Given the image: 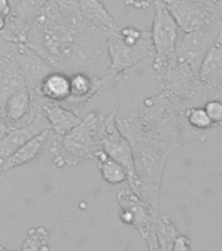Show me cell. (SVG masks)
I'll return each instance as SVG.
<instances>
[{
	"label": "cell",
	"mask_w": 222,
	"mask_h": 251,
	"mask_svg": "<svg viewBox=\"0 0 222 251\" xmlns=\"http://www.w3.org/2000/svg\"><path fill=\"white\" fill-rule=\"evenodd\" d=\"M117 123L132 147L137 178L129 188L158 211L169 156L191 141H207V135L194 128L183 111L162 93L145 98L128 117H117Z\"/></svg>",
	"instance_id": "obj_1"
},
{
	"label": "cell",
	"mask_w": 222,
	"mask_h": 251,
	"mask_svg": "<svg viewBox=\"0 0 222 251\" xmlns=\"http://www.w3.org/2000/svg\"><path fill=\"white\" fill-rule=\"evenodd\" d=\"M102 117L97 113L86 114L81 123L63 136H55L50 152L54 156V164L58 168L76 166L84 161L96 160L99 147L98 128Z\"/></svg>",
	"instance_id": "obj_2"
},
{
	"label": "cell",
	"mask_w": 222,
	"mask_h": 251,
	"mask_svg": "<svg viewBox=\"0 0 222 251\" xmlns=\"http://www.w3.org/2000/svg\"><path fill=\"white\" fill-rule=\"evenodd\" d=\"M156 76L161 93L183 113L192 106H200V101H208V89L200 81L199 72L186 63L175 59Z\"/></svg>",
	"instance_id": "obj_3"
},
{
	"label": "cell",
	"mask_w": 222,
	"mask_h": 251,
	"mask_svg": "<svg viewBox=\"0 0 222 251\" xmlns=\"http://www.w3.org/2000/svg\"><path fill=\"white\" fill-rule=\"evenodd\" d=\"M150 33L154 46L153 70L157 74L176 59V46L182 33L162 0H154V17Z\"/></svg>",
	"instance_id": "obj_4"
},
{
	"label": "cell",
	"mask_w": 222,
	"mask_h": 251,
	"mask_svg": "<svg viewBox=\"0 0 222 251\" xmlns=\"http://www.w3.org/2000/svg\"><path fill=\"white\" fill-rule=\"evenodd\" d=\"M107 50L110 56V67L107 74L119 82L124 77L125 72L137 66L141 60L154 55L152 33L144 31V35L136 43H127L123 41L119 31L110 34L107 41Z\"/></svg>",
	"instance_id": "obj_5"
},
{
	"label": "cell",
	"mask_w": 222,
	"mask_h": 251,
	"mask_svg": "<svg viewBox=\"0 0 222 251\" xmlns=\"http://www.w3.org/2000/svg\"><path fill=\"white\" fill-rule=\"evenodd\" d=\"M118 109H114L107 117L102 118L98 128V141L102 151H105L111 158L118 161L128 173L129 187L136 182V170L131 143L123 135L117 123Z\"/></svg>",
	"instance_id": "obj_6"
},
{
	"label": "cell",
	"mask_w": 222,
	"mask_h": 251,
	"mask_svg": "<svg viewBox=\"0 0 222 251\" xmlns=\"http://www.w3.org/2000/svg\"><path fill=\"white\" fill-rule=\"evenodd\" d=\"M222 31V23L220 17L190 33H180L176 46V60L186 63L199 72L205 55L219 38Z\"/></svg>",
	"instance_id": "obj_7"
},
{
	"label": "cell",
	"mask_w": 222,
	"mask_h": 251,
	"mask_svg": "<svg viewBox=\"0 0 222 251\" xmlns=\"http://www.w3.org/2000/svg\"><path fill=\"white\" fill-rule=\"evenodd\" d=\"M117 200L121 205L119 219L122 223L136 229L141 238L147 241L153 233L158 211L150 207L131 188L121 190L117 194Z\"/></svg>",
	"instance_id": "obj_8"
},
{
	"label": "cell",
	"mask_w": 222,
	"mask_h": 251,
	"mask_svg": "<svg viewBox=\"0 0 222 251\" xmlns=\"http://www.w3.org/2000/svg\"><path fill=\"white\" fill-rule=\"evenodd\" d=\"M180 31L190 33L215 21L219 15L192 0H162Z\"/></svg>",
	"instance_id": "obj_9"
},
{
	"label": "cell",
	"mask_w": 222,
	"mask_h": 251,
	"mask_svg": "<svg viewBox=\"0 0 222 251\" xmlns=\"http://www.w3.org/2000/svg\"><path fill=\"white\" fill-rule=\"evenodd\" d=\"M15 56L23 70L24 76L26 78V85L31 94V102L42 100L43 97L39 94V88H41L43 78L46 77L51 71H54V68L41 55L37 54L25 43H17Z\"/></svg>",
	"instance_id": "obj_10"
},
{
	"label": "cell",
	"mask_w": 222,
	"mask_h": 251,
	"mask_svg": "<svg viewBox=\"0 0 222 251\" xmlns=\"http://www.w3.org/2000/svg\"><path fill=\"white\" fill-rule=\"evenodd\" d=\"M49 128H51L50 123L43 113L38 114L33 121L26 125L21 127H13L3 139H0V157L3 160H7L8 157L21 148L25 143Z\"/></svg>",
	"instance_id": "obj_11"
},
{
	"label": "cell",
	"mask_w": 222,
	"mask_h": 251,
	"mask_svg": "<svg viewBox=\"0 0 222 251\" xmlns=\"http://www.w3.org/2000/svg\"><path fill=\"white\" fill-rule=\"evenodd\" d=\"M25 86H27L26 78L16 59L15 51H11L0 66V114L3 113L8 98Z\"/></svg>",
	"instance_id": "obj_12"
},
{
	"label": "cell",
	"mask_w": 222,
	"mask_h": 251,
	"mask_svg": "<svg viewBox=\"0 0 222 251\" xmlns=\"http://www.w3.org/2000/svg\"><path fill=\"white\" fill-rule=\"evenodd\" d=\"M200 81L208 90H222V31L208 51L199 70Z\"/></svg>",
	"instance_id": "obj_13"
},
{
	"label": "cell",
	"mask_w": 222,
	"mask_h": 251,
	"mask_svg": "<svg viewBox=\"0 0 222 251\" xmlns=\"http://www.w3.org/2000/svg\"><path fill=\"white\" fill-rule=\"evenodd\" d=\"M51 132H52L51 128H49L39 133V135H37V136H34L33 139H30L27 143H25L21 148H19L13 154L8 157L7 160L3 161L1 173L38 160L39 157L42 156L45 148H46Z\"/></svg>",
	"instance_id": "obj_14"
},
{
	"label": "cell",
	"mask_w": 222,
	"mask_h": 251,
	"mask_svg": "<svg viewBox=\"0 0 222 251\" xmlns=\"http://www.w3.org/2000/svg\"><path fill=\"white\" fill-rule=\"evenodd\" d=\"M45 117L50 123L51 131L54 132L55 136H63L71 129H74L76 126L81 123L82 118H80L77 114L67 109L62 103L46 100L43 103L42 109Z\"/></svg>",
	"instance_id": "obj_15"
},
{
	"label": "cell",
	"mask_w": 222,
	"mask_h": 251,
	"mask_svg": "<svg viewBox=\"0 0 222 251\" xmlns=\"http://www.w3.org/2000/svg\"><path fill=\"white\" fill-rule=\"evenodd\" d=\"M78 1H80L82 17L92 26L110 33V34L121 30L114 17L110 15V12L107 11V8L101 0H78Z\"/></svg>",
	"instance_id": "obj_16"
},
{
	"label": "cell",
	"mask_w": 222,
	"mask_h": 251,
	"mask_svg": "<svg viewBox=\"0 0 222 251\" xmlns=\"http://www.w3.org/2000/svg\"><path fill=\"white\" fill-rule=\"evenodd\" d=\"M39 94L45 100L62 103L71 96V76L63 71H51L43 78L39 88Z\"/></svg>",
	"instance_id": "obj_17"
},
{
	"label": "cell",
	"mask_w": 222,
	"mask_h": 251,
	"mask_svg": "<svg viewBox=\"0 0 222 251\" xmlns=\"http://www.w3.org/2000/svg\"><path fill=\"white\" fill-rule=\"evenodd\" d=\"M31 94L27 86L17 90L8 98L3 109V117L9 125H16L30 114ZM13 127V126H12Z\"/></svg>",
	"instance_id": "obj_18"
},
{
	"label": "cell",
	"mask_w": 222,
	"mask_h": 251,
	"mask_svg": "<svg viewBox=\"0 0 222 251\" xmlns=\"http://www.w3.org/2000/svg\"><path fill=\"white\" fill-rule=\"evenodd\" d=\"M96 161L98 164V169L102 174V178L110 184H121L128 179V173L118 161L107 154L101 148L98 149L96 154Z\"/></svg>",
	"instance_id": "obj_19"
},
{
	"label": "cell",
	"mask_w": 222,
	"mask_h": 251,
	"mask_svg": "<svg viewBox=\"0 0 222 251\" xmlns=\"http://www.w3.org/2000/svg\"><path fill=\"white\" fill-rule=\"evenodd\" d=\"M153 233L156 235L157 242L160 246L161 251H172L176 238L179 237L180 233L176 230L175 225L172 219L166 215H158L154 221Z\"/></svg>",
	"instance_id": "obj_20"
},
{
	"label": "cell",
	"mask_w": 222,
	"mask_h": 251,
	"mask_svg": "<svg viewBox=\"0 0 222 251\" xmlns=\"http://www.w3.org/2000/svg\"><path fill=\"white\" fill-rule=\"evenodd\" d=\"M49 238H50V231L46 227H31L27 231L21 251H50Z\"/></svg>",
	"instance_id": "obj_21"
},
{
	"label": "cell",
	"mask_w": 222,
	"mask_h": 251,
	"mask_svg": "<svg viewBox=\"0 0 222 251\" xmlns=\"http://www.w3.org/2000/svg\"><path fill=\"white\" fill-rule=\"evenodd\" d=\"M184 115H186L188 123L199 131H205V129H209L212 127H216L208 115L207 110L204 109V106H192V107L186 110Z\"/></svg>",
	"instance_id": "obj_22"
},
{
	"label": "cell",
	"mask_w": 222,
	"mask_h": 251,
	"mask_svg": "<svg viewBox=\"0 0 222 251\" xmlns=\"http://www.w3.org/2000/svg\"><path fill=\"white\" fill-rule=\"evenodd\" d=\"M204 109L207 110L208 115L215 126L222 125V101L219 98H211L204 103Z\"/></svg>",
	"instance_id": "obj_23"
},
{
	"label": "cell",
	"mask_w": 222,
	"mask_h": 251,
	"mask_svg": "<svg viewBox=\"0 0 222 251\" xmlns=\"http://www.w3.org/2000/svg\"><path fill=\"white\" fill-rule=\"evenodd\" d=\"M172 251H192L191 247V242H190V239L186 235L180 234L178 238H176L175 243H174V246H173Z\"/></svg>",
	"instance_id": "obj_24"
},
{
	"label": "cell",
	"mask_w": 222,
	"mask_h": 251,
	"mask_svg": "<svg viewBox=\"0 0 222 251\" xmlns=\"http://www.w3.org/2000/svg\"><path fill=\"white\" fill-rule=\"evenodd\" d=\"M152 3H154V0H124L125 5L135 9H147Z\"/></svg>",
	"instance_id": "obj_25"
},
{
	"label": "cell",
	"mask_w": 222,
	"mask_h": 251,
	"mask_svg": "<svg viewBox=\"0 0 222 251\" xmlns=\"http://www.w3.org/2000/svg\"><path fill=\"white\" fill-rule=\"evenodd\" d=\"M12 13L11 0H0V15L9 17Z\"/></svg>",
	"instance_id": "obj_26"
},
{
	"label": "cell",
	"mask_w": 222,
	"mask_h": 251,
	"mask_svg": "<svg viewBox=\"0 0 222 251\" xmlns=\"http://www.w3.org/2000/svg\"><path fill=\"white\" fill-rule=\"evenodd\" d=\"M12 128H13V127H12V126L5 121V118L0 114V139H3Z\"/></svg>",
	"instance_id": "obj_27"
},
{
	"label": "cell",
	"mask_w": 222,
	"mask_h": 251,
	"mask_svg": "<svg viewBox=\"0 0 222 251\" xmlns=\"http://www.w3.org/2000/svg\"><path fill=\"white\" fill-rule=\"evenodd\" d=\"M192 1H195V3L200 4V5H204V7L209 8L212 11H215L217 5L221 3V0H192Z\"/></svg>",
	"instance_id": "obj_28"
},
{
	"label": "cell",
	"mask_w": 222,
	"mask_h": 251,
	"mask_svg": "<svg viewBox=\"0 0 222 251\" xmlns=\"http://www.w3.org/2000/svg\"><path fill=\"white\" fill-rule=\"evenodd\" d=\"M147 243H148V251H161L154 233H152V234L149 235L148 239H147Z\"/></svg>",
	"instance_id": "obj_29"
},
{
	"label": "cell",
	"mask_w": 222,
	"mask_h": 251,
	"mask_svg": "<svg viewBox=\"0 0 222 251\" xmlns=\"http://www.w3.org/2000/svg\"><path fill=\"white\" fill-rule=\"evenodd\" d=\"M7 23H8V17L5 16L0 15V34L5 30V27H7Z\"/></svg>",
	"instance_id": "obj_30"
},
{
	"label": "cell",
	"mask_w": 222,
	"mask_h": 251,
	"mask_svg": "<svg viewBox=\"0 0 222 251\" xmlns=\"http://www.w3.org/2000/svg\"><path fill=\"white\" fill-rule=\"evenodd\" d=\"M0 251H12V250H8V249H5V247L0 245Z\"/></svg>",
	"instance_id": "obj_31"
},
{
	"label": "cell",
	"mask_w": 222,
	"mask_h": 251,
	"mask_svg": "<svg viewBox=\"0 0 222 251\" xmlns=\"http://www.w3.org/2000/svg\"><path fill=\"white\" fill-rule=\"evenodd\" d=\"M3 158H1V157H0V173H1V165H3Z\"/></svg>",
	"instance_id": "obj_32"
},
{
	"label": "cell",
	"mask_w": 222,
	"mask_h": 251,
	"mask_svg": "<svg viewBox=\"0 0 222 251\" xmlns=\"http://www.w3.org/2000/svg\"><path fill=\"white\" fill-rule=\"evenodd\" d=\"M11 1H12V0H11Z\"/></svg>",
	"instance_id": "obj_33"
}]
</instances>
